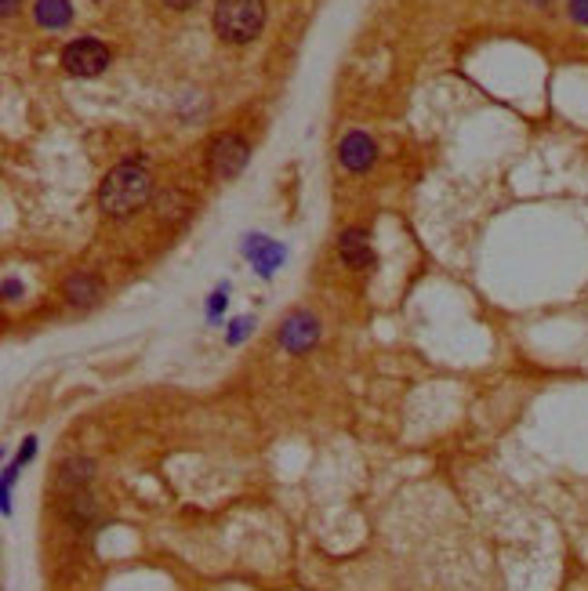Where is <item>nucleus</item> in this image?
<instances>
[{"mask_svg":"<svg viewBox=\"0 0 588 591\" xmlns=\"http://www.w3.org/2000/svg\"><path fill=\"white\" fill-rule=\"evenodd\" d=\"M149 196H153V178H149L146 164L124 160L106 174V182L98 189V207L109 218H127V215L142 211L149 204Z\"/></svg>","mask_w":588,"mask_h":591,"instance_id":"1","label":"nucleus"},{"mask_svg":"<svg viewBox=\"0 0 588 591\" xmlns=\"http://www.w3.org/2000/svg\"><path fill=\"white\" fill-rule=\"evenodd\" d=\"M211 22L226 44H247L266 26V0H218Z\"/></svg>","mask_w":588,"mask_h":591,"instance_id":"2","label":"nucleus"},{"mask_svg":"<svg viewBox=\"0 0 588 591\" xmlns=\"http://www.w3.org/2000/svg\"><path fill=\"white\" fill-rule=\"evenodd\" d=\"M62 65L73 77H98V73H106V65H109V51H106L102 40L81 37V40H70L62 47Z\"/></svg>","mask_w":588,"mask_h":591,"instance_id":"3","label":"nucleus"},{"mask_svg":"<svg viewBox=\"0 0 588 591\" xmlns=\"http://www.w3.org/2000/svg\"><path fill=\"white\" fill-rule=\"evenodd\" d=\"M247 160H251V146H247L240 135H218V139L211 142L208 167H211L215 178H222V182L236 178V174L247 167Z\"/></svg>","mask_w":588,"mask_h":591,"instance_id":"4","label":"nucleus"},{"mask_svg":"<svg viewBox=\"0 0 588 591\" xmlns=\"http://www.w3.org/2000/svg\"><path fill=\"white\" fill-rule=\"evenodd\" d=\"M277 342H280V349H284V352H291V356L309 352V349L320 342V319H316L312 312H305V308L291 312V316L280 323V334H277Z\"/></svg>","mask_w":588,"mask_h":591,"instance_id":"5","label":"nucleus"},{"mask_svg":"<svg viewBox=\"0 0 588 591\" xmlns=\"http://www.w3.org/2000/svg\"><path fill=\"white\" fill-rule=\"evenodd\" d=\"M374 156H378V149H374V139H367L363 131H349V135L342 139V146H338V160H342V167L345 171H367V167H374Z\"/></svg>","mask_w":588,"mask_h":591,"instance_id":"6","label":"nucleus"},{"mask_svg":"<svg viewBox=\"0 0 588 591\" xmlns=\"http://www.w3.org/2000/svg\"><path fill=\"white\" fill-rule=\"evenodd\" d=\"M243 254L251 258V266L258 269V276H266V280L280 269V261H284V247L266 240V236H247L243 240Z\"/></svg>","mask_w":588,"mask_h":591,"instance_id":"7","label":"nucleus"},{"mask_svg":"<svg viewBox=\"0 0 588 591\" xmlns=\"http://www.w3.org/2000/svg\"><path fill=\"white\" fill-rule=\"evenodd\" d=\"M338 254H342L345 266L356 269V273H363V269L374 266V250H371V240H367L363 229H345L338 236Z\"/></svg>","mask_w":588,"mask_h":591,"instance_id":"8","label":"nucleus"},{"mask_svg":"<svg viewBox=\"0 0 588 591\" xmlns=\"http://www.w3.org/2000/svg\"><path fill=\"white\" fill-rule=\"evenodd\" d=\"M91 476H95V461H91V457H70V461L58 465L55 486H58L62 494H81V490L91 483Z\"/></svg>","mask_w":588,"mask_h":591,"instance_id":"9","label":"nucleus"},{"mask_svg":"<svg viewBox=\"0 0 588 591\" xmlns=\"http://www.w3.org/2000/svg\"><path fill=\"white\" fill-rule=\"evenodd\" d=\"M62 294H65V301H70V305H77V308H88V305H95V301H98V294H102V283H98L91 273H73V276H65V283H62Z\"/></svg>","mask_w":588,"mask_h":591,"instance_id":"10","label":"nucleus"},{"mask_svg":"<svg viewBox=\"0 0 588 591\" xmlns=\"http://www.w3.org/2000/svg\"><path fill=\"white\" fill-rule=\"evenodd\" d=\"M33 19L44 30H65V26H70V19H73V8H70V0H37Z\"/></svg>","mask_w":588,"mask_h":591,"instance_id":"11","label":"nucleus"},{"mask_svg":"<svg viewBox=\"0 0 588 591\" xmlns=\"http://www.w3.org/2000/svg\"><path fill=\"white\" fill-rule=\"evenodd\" d=\"M251 334H254V319H251V316H240V319H233L226 342H229V345H243Z\"/></svg>","mask_w":588,"mask_h":591,"instance_id":"12","label":"nucleus"},{"mask_svg":"<svg viewBox=\"0 0 588 591\" xmlns=\"http://www.w3.org/2000/svg\"><path fill=\"white\" fill-rule=\"evenodd\" d=\"M567 12H570V22H577V26L588 30V0H570Z\"/></svg>","mask_w":588,"mask_h":591,"instance_id":"13","label":"nucleus"},{"mask_svg":"<svg viewBox=\"0 0 588 591\" xmlns=\"http://www.w3.org/2000/svg\"><path fill=\"white\" fill-rule=\"evenodd\" d=\"M222 312H226V287H218V291H215V294L208 298V319L215 323V319H218Z\"/></svg>","mask_w":588,"mask_h":591,"instance_id":"14","label":"nucleus"},{"mask_svg":"<svg viewBox=\"0 0 588 591\" xmlns=\"http://www.w3.org/2000/svg\"><path fill=\"white\" fill-rule=\"evenodd\" d=\"M33 453H37V435H26V439H22V450H19L15 461H19V465H26V461H33Z\"/></svg>","mask_w":588,"mask_h":591,"instance_id":"15","label":"nucleus"},{"mask_svg":"<svg viewBox=\"0 0 588 591\" xmlns=\"http://www.w3.org/2000/svg\"><path fill=\"white\" fill-rule=\"evenodd\" d=\"M4 298L8 301H19L22 298V283L19 280H4Z\"/></svg>","mask_w":588,"mask_h":591,"instance_id":"16","label":"nucleus"},{"mask_svg":"<svg viewBox=\"0 0 588 591\" xmlns=\"http://www.w3.org/2000/svg\"><path fill=\"white\" fill-rule=\"evenodd\" d=\"M164 4H167V8H175V12H185V8H192V4H196V0H164Z\"/></svg>","mask_w":588,"mask_h":591,"instance_id":"17","label":"nucleus"},{"mask_svg":"<svg viewBox=\"0 0 588 591\" xmlns=\"http://www.w3.org/2000/svg\"><path fill=\"white\" fill-rule=\"evenodd\" d=\"M527 8H534V12H545V8H552V0H523Z\"/></svg>","mask_w":588,"mask_h":591,"instance_id":"18","label":"nucleus"},{"mask_svg":"<svg viewBox=\"0 0 588 591\" xmlns=\"http://www.w3.org/2000/svg\"><path fill=\"white\" fill-rule=\"evenodd\" d=\"M4 15H15V0H4V8H0Z\"/></svg>","mask_w":588,"mask_h":591,"instance_id":"19","label":"nucleus"}]
</instances>
